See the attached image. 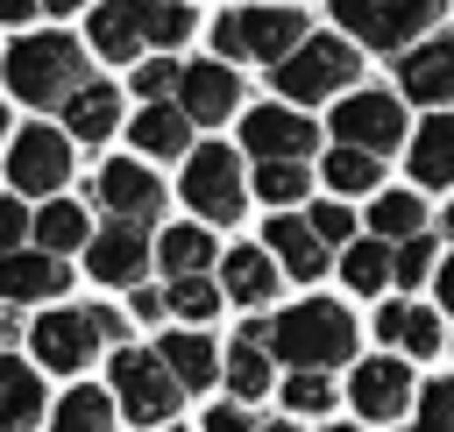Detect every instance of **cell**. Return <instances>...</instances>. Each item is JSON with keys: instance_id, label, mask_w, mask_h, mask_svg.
<instances>
[{"instance_id": "d590c367", "label": "cell", "mask_w": 454, "mask_h": 432, "mask_svg": "<svg viewBox=\"0 0 454 432\" xmlns=\"http://www.w3.org/2000/svg\"><path fill=\"white\" fill-rule=\"evenodd\" d=\"M305 184H312V177H305V163H262V170H255V191H262L270 205L305 198Z\"/></svg>"}, {"instance_id": "c3c4849f", "label": "cell", "mask_w": 454, "mask_h": 432, "mask_svg": "<svg viewBox=\"0 0 454 432\" xmlns=\"http://www.w3.org/2000/svg\"><path fill=\"white\" fill-rule=\"evenodd\" d=\"M43 7H50V14H71V7H85V0H43Z\"/></svg>"}, {"instance_id": "4dcf8cb0", "label": "cell", "mask_w": 454, "mask_h": 432, "mask_svg": "<svg viewBox=\"0 0 454 432\" xmlns=\"http://www.w3.org/2000/svg\"><path fill=\"white\" fill-rule=\"evenodd\" d=\"M50 432H114V397H106V390H71V397H57Z\"/></svg>"}, {"instance_id": "7402d4cb", "label": "cell", "mask_w": 454, "mask_h": 432, "mask_svg": "<svg viewBox=\"0 0 454 432\" xmlns=\"http://www.w3.org/2000/svg\"><path fill=\"white\" fill-rule=\"evenodd\" d=\"M35 241H43L50 255L92 248V220H85V205H78V198H50V205L35 212Z\"/></svg>"}, {"instance_id": "7c38bea8", "label": "cell", "mask_w": 454, "mask_h": 432, "mask_svg": "<svg viewBox=\"0 0 454 432\" xmlns=\"http://www.w3.org/2000/svg\"><path fill=\"white\" fill-rule=\"evenodd\" d=\"M397 92L426 99V106L454 99V35H426V42L397 50Z\"/></svg>"}, {"instance_id": "4316f807", "label": "cell", "mask_w": 454, "mask_h": 432, "mask_svg": "<svg viewBox=\"0 0 454 432\" xmlns=\"http://www.w3.org/2000/svg\"><path fill=\"white\" fill-rule=\"evenodd\" d=\"M411 177L419 184H454V120H426L411 135Z\"/></svg>"}, {"instance_id": "6da1fadb", "label": "cell", "mask_w": 454, "mask_h": 432, "mask_svg": "<svg viewBox=\"0 0 454 432\" xmlns=\"http://www.w3.org/2000/svg\"><path fill=\"white\" fill-rule=\"evenodd\" d=\"M0 71H7V92L28 99V106H64L78 85H92L85 78V50L71 35H21Z\"/></svg>"}, {"instance_id": "11a10c76", "label": "cell", "mask_w": 454, "mask_h": 432, "mask_svg": "<svg viewBox=\"0 0 454 432\" xmlns=\"http://www.w3.org/2000/svg\"><path fill=\"white\" fill-rule=\"evenodd\" d=\"M0 127H7V120H0Z\"/></svg>"}, {"instance_id": "d4e9b609", "label": "cell", "mask_w": 454, "mask_h": 432, "mask_svg": "<svg viewBox=\"0 0 454 432\" xmlns=\"http://www.w3.org/2000/svg\"><path fill=\"white\" fill-rule=\"evenodd\" d=\"M142 42H149V35H142V14H135L128 0H106V7L92 14V50H99V57L121 64V57H135Z\"/></svg>"}, {"instance_id": "4fadbf2b", "label": "cell", "mask_w": 454, "mask_h": 432, "mask_svg": "<svg viewBox=\"0 0 454 432\" xmlns=\"http://www.w3.org/2000/svg\"><path fill=\"white\" fill-rule=\"evenodd\" d=\"M92 198H99L114 220H142V227L163 212V184H156L142 163H106V170L92 177Z\"/></svg>"}, {"instance_id": "7bdbcfd3", "label": "cell", "mask_w": 454, "mask_h": 432, "mask_svg": "<svg viewBox=\"0 0 454 432\" xmlns=\"http://www.w3.org/2000/svg\"><path fill=\"white\" fill-rule=\"evenodd\" d=\"M206 432H262V425H255L248 411H227V404H220V411H206Z\"/></svg>"}, {"instance_id": "7a4b0ae2", "label": "cell", "mask_w": 454, "mask_h": 432, "mask_svg": "<svg viewBox=\"0 0 454 432\" xmlns=\"http://www.w3.org/2000/svg\"><path fill=\"white\" fill-rule=\"evenodd\" d=\"M270 347H277L291 368H326V361L355 354V319H348L333 297H305V305H291V312L270 326Z\"/></svg>"}, {"instance_id": "ee69618b", "label": "cell", "mask_w": 454, "mask_h": 432, "mask_svg": "<svg viewBox=\"0 0 454 432\" xmlns=\"http://www.w3.org/2000/svg\"><path fill=\"white\" fill-rule=\"evenodd\" d=\"M128 312H135V319H149V326H156V319H163V312H170V290H135V305H128Z\"/></svg>"}, {"instance_id": "f35d334b", "label": "cell", "mask_w": 454, "mask_h": 432, "mask_svg": "<svg viewBox=\"0 0 454 432\" xmlns=\"http://www.w3.org/2000/svg\"><path fill=\"white\" fill-rule=\"evenodd\" d=\"M170 78H184V64H170V57H149V64L135 71V92H142V99H163V92H170Z\"/></svg>"}, {"instance_id": "b9f144b4", "label": "cell", "mask_w": 454, "mask_h": 432, "mask_svg": "<svg viewBox=\"0 0 454 432\" xmlns=\"http://www.w3.org/2000/svg\"><path fill=\"white\" fill-rule=\"evenodd\" d=\"M312 227H319V234H326V241H348V234H355V212H348V205H340V198H326V205H319V212H312Z\"/></svg>"}, {"instance_id": "f5cc1de1", "label": "cell", "mask_w": 454, "mask_h": 432, "mask_svg": "<svg viewBox=\"0 0 454 432\" xmlns=\"http://www.w3.org/2000/svg\"><path fill=\"white\" fill-rule=\"evenodd\" d=\"M170 432H177V425H170Z\"/></svg>"}, {"instance_id": "816d5d0a", "label": "cell", "mask_w": 454, "mask_h": 432, "mask_svg": "<svg viewBox=\"0 0 454 432\" xmlns=\"http://www.w3.org/2000/svg\"><path fill=\"white\" fill-rule=\"evenodd\" d=\"M447 227H454V212H447Z\"/></svg>"}, {"instance_id": "e0dca14e", "label": "cell", "mask_w": 454, "mask_h": 432, "mask_svg": "<svg viewBox=\"0 0 454 432\" xmlns=\"http://www.w3.org/2000/svg\"><path fill=\"white\" fill-rule=\"evenodd\" d=\"M234 99H241V85H234V71L227 64H184V78H177V106L192 113V120H227L234 113Z\"/></svg>"}, {"instance_id": "8fae6325", "label": "cell", "mask_w": 454, "mask_h": 432, "mask_svg": "<svg viewBox=\"0 0 454 432\" xmlns=\"http://www.w3.org/2000/svg\"><path fill=\"white\" fill-rule=\"evenodd\" d=\"M241 142H248L262 163H305V149L319 142V127H312L305 113H291V106H255V113L241 120Z\"/></svg>"}, {"instance_id": "db71d44e", "label": "cell", "mask_w": 454, "mask_h": 432, "mask_svg": "<svg viewBox=\"0 0 454 432\" xmlns=\"http://www.w3.org/2000/svg\"><path fill=\"white\" fill-rule=\"evenodd\" d=\"M0 333H7V326H0Z\"/></svg>"}, {"instance_id": "3957f363", "label": "cell", "mask_w": 454, "mask_h": 432, "mask_svg": "<svg viewBox=\"0 0 454 432\" xmlns=\"http://www.w3.org/2000/svg\"><path fill=\"white\" fill-rule=\"evenodd\" d=\"M355 71H362V57H355V42H340V35H305L270 78H277V92L284 99H333L340 85H355Z\"/></svg>"}, {"instance_id": "cb8c5ba5", "label": "cell", "mask_w": 454, "mask_h": 432, "mask_svg": "<svg viewBox=\"0 0 454 432\" xmlns=\"http://www.w3.org/2000/svg\"><path fill=\"white\" fill-rule=\"evenodd\" d=\"M376 333L390 347H404V354H440V319L419 312V305H383L376 312Z\"/></svg>"}, {"instance_id": "5b68a950", "label": "cell", "mask_w": 454, "mask_h": 432, "mask_svg": "<svg viewBox=\"0 0 454 432\" xmlns=\"http://www.w3.org/2000/svg\"><path fill=\"white\" fill-rule=\"evenodd\" d=\"M447 0H333L340 28H355L369 50H411L433 21H440Z\"/></svg>"}, {"instance_id": "277c9868", "label": "cell", "mask_w": 454, "mask_h": 432, "mask_svg": "<svg viewBox=\"0 0 454 432\" xmlns=\"http://www.w3.org/2000/svg\"><path fill=\"white\" fill-rule=\"evenodd\" d=\"M114 361V397H121V418H135V425H163L170 411H177V375H170V361L163 354H142V347H114L106 354Z\"/></svg>"}, {"instance_id": "8992f818", "label": "cell", "mask_w": 454, "mask_h": 432, "mask_svg": "<svg viewBox=\"0 0 454 432\" xmlns=\"http://www.w3.org/2000/svg\"><path fill=\"white\" fill-rule=\"evenodd\" d=\"M298 42H305V14H291V7H248L213 28L220 57H255V64H284Z\"/></svg>"}, {"instance_id": "ac0fdd59", "label": "cell", "mask_w": 454, "mask_h": 432, "mask_svg": "<svg viewBox=\"0 0 454 432\" xmlns=\"http://www.w3.org/2000/svg\"><path fill=\"white\" fill-rule=\"evenodd\" d=\"M262 241H270V255H277L291 276H319V269H326V248H319L326 234H319L312 220H291V212H277V220L262 227Z\"/></svg>"}, {"instance_id": "f6af8a7d", "label": "cell", "mask_w": 454, "mask_h": 432, "mask_svg": "<svg viewBox=\"0 0 454 432\" xmlns=\"http://www.w3.org/2000/svg\"><path fill=\"white\" fill-rule=\"evenodd\" d=\"M92 319H99V333L121 347V312H114V305H92Z\"/></svg>"}, {"instance_id": "60d3db41", "label": "cell", "mask_w": 454, "mask_h": 432, "mask_svg": "<svg viewBox=\"0 0 454 432\" xmlns=\"http://www.w3.org/2000/svg\"><path fill=\"white\" fill-rule=\"evenodd\" d=\"M21 234H35V220L21 212V198H0V255L21 248Z\"/></svg>"}, {"instance_id": "5bb4252c", "label": "cell", "mask_w": 454, "mask_h": 432, "mask_svg": "<svg viewBox=\"0 0 454 432\" xmlns=\"http://www.w3.org/2000/svg\"><path fill=\"white\" fill-rule=\"evenodd\" d=\"M348 397H355V411H362L369 425H390V418L411 404V375H404V361H397V354H376V361H362V368H355Z\"/></svg>"}, {"instance_id": "681fc988", "label": "cell", "mask_w": 454, "mask_h": 432, "mask_svg": "<svg viewBox=\"0 0 454 432\" xmlns=\"http://www.w3.org/2000/svg\"><path fill=\"white\" fill-rule=\"evenodd\" d=\"M262 432H298V425H262Z\"/></svg>"}, {"instance_id": "e575fe53", "label": "cell", "mask_w": 454, "mask_h": 432, "mask_svg": "<svg viewBox=\"0 0 454 432\" xmlns=\"http://www.w3.org/2000/svg\"><path fill=\"white\" fill-rule=\"evenodd\" d=\"M170 312L192 319V326H206V319L220 312V290H213L206 276H170Z\"/></svg>"}, {"instance_id": "ba28073f", "label": "cell", "mask_w": 454, "mask_h": 432, "mask_svg": "<svg viewBox=\"0 0 454 432\" xmlns=\"http://www.w3.org/2000/svg\"><path fill=\"white\" fill-rule=\"evenodd\" d=\"M99 340H106V333H99L92 305H85V312H64V305H57V312H43V319L28 326L35 361H43V368H64V375H71V368H85V361L99 354Z\"/></svg>"}, {"instance_id": "52a82bcc", "label": "cell", "mask_w": 454, "mask_h": 432, "mask_svg": "<svg viewBox=\"0 0 454 432\" xmlns=\"http://www.w3.org/2000/svg\"><path fill=\"white\" fill-rule=\"evenodd\" d=\"M184 205L192 212H206V220H241V205H248V184H241V163H234V149L227 142H213V149H192L184 156Z\"/></svg>"}, {"instance_id": "836d02e7", "label": "cell", "mask_w": 454, "mask_h": 432, "mask_svg": "<svg viewBox=\"0 0 454 432\" xmlns=\"http://www.w3.org/2000/svg\"><path fill=\"white\" fill-rule=\"evenodd\" d=\"M369 220H376V234H390V241H411V234L426 227V205H419L411 191H383Z\"/></svg>"}, {"instance_id": "2e32d148", "label": "cell", "mask_w": 454, "mask_h": 432, "mask_svg": "<svg viewBox=\"0 0 454 432\" xmlns=\"http://www.w3.org/2000/svg\"><path fill=\"white\" fill-rule=\"evenodd\" d=\"M85 262H92V276H99V283H142V269H149V241H142V220H114L106 234H92Z\"/></svg>"}, {"instance_id": "d6986e66", "label": "cell", "mask_w": 454, "mask_h": 432, "mask_svg": "<svg viewBox=\"0 0 454 432\" xmlns=\"http://www.w3.org/2000/svg\"><path fill=\"white\" fill-rule=\"evenodd\" d=\"M135 149L142 156H192V113L184 106H163V99H149L142 113H135Z\"/></svg>"}, {"instance_id": "ab89813d", "label": "cell", "mask_w": 454, "mask_h": 432, "mask_svg": "<svg viewBox=\"0 0 454 432\" xmlns=\"http://www.w3.org/2000/svg\"><path fill=\"white\" fill-rule=\"evenodd\" d=\"M433 269V241L426 234H411V241H397V283H419Z\"/></svg>"}, {"instance_id": "bcb514c9", "label": "cell", "mask_w": 454, "mask_h": 432, "mask_svg": "<svg viewBox=\"0 0 454 432\" xmlns=\"http://www.w3.org/2000/svg\"><path fill=\"white\" fill-rule=\"evenodd\" d=\"M35 7H43V0H0V21H28Z\"/></svg>"}, {"instance_id": "ffe728a7", "label": "cell", "mask_w": 454, "mask_h": 432, "mask_svg": "<svg viewBox=\"0 0 454 432\" xmlns=\"http://www.w3.org/2000/svg\"><path fill=\"white\" fill-rule=\"evenodd\" d=\"M35 418H43V382H35V368L14 361V354H0V432H28Z\"/></svg>"}, {"instance_id": "1f68e13d", "label": "cell", "mask_w": 454, "mask_h": 432, "mask_svg": "<svg viewBox=\"0 0 454 432\" xmlns=\"http://www.w3.org/2000/svg\"><path fill=\"white\" fill-rule=\"evenodd\" d=\"M128 7L142 14V35H149V42H163V50L192 35V7H184V0H128Z\"/></svg>"}, {"instance_id": "9a60e30c", "label": "cell", "mask_w": 454, "mask_h": 432, "mask_svg": "<svg viewBox=\"0 0 454 432\" xmlns=\"http://www.w3.org/2000/svg\"><path fill=\"white\" fill-rule=\"evenodd\" d=\"M64 283H71V269L50 248H7L0 255V297L35 305V297H64Z\"/></svg>"}, {"instance_id": "44dd1931", "label": "cell", "mask_w": 454, "mask_h": 432, "mask_svg": "<svg viewBox=\"0 0 454 432\" xmlns=\"http://www.w3.org/2000/svg\"><path fill=\"white\" fill-rule=\"evenodd\" d=\"M64 127L78 135V142H106L114 127H121V99H114V85H78L71 99H64Z\"/></svg>"}, {"instance_id": "83f0119b", "label": "cell", "mask_w": 454, "mask_h": 432, "mask_svg": "<svg viewBox=\"0 0 454 432\" xmlns=\"http://www.w3.org/2000/svg\"><path fill=\"white\" fill-rule=\"evenodd\" d=\"M262 340H270V333L248 326V333L227 347V390H234V397H262V390H270V354H262Z\"/></svg>"}, {"instance_id": "8d00e7d4", "label": "cell", "mask_w": 454, "mask_h": 432, "mask_svg": "<svg viewBox=\"0 0 454 432\" xmlns=\"http://www.w3.org/2000/svg\"><path fill=\"white\" fill-rule=\"evenodd\" d=\"M419 432H454V375L419 390Z\"/></svg>"}, {"instance_id": "484cf974", "label": "cell", "mask_w": 454, "mask_h": 432, "mask_svg": "<svg viewBox=\"0 0 454 432\" xmlns=\"http://www.w3.org/2000/svg\"><path fill=\"white\" fill-rule=\"evenodd\" d=\"M156 354L170 361V375H177L184 390H206V382L220 375V354H213V340H206V333H170Z\"/></svg>"}, {"instance_id": "f1b7e54d", "label": "cell", "mask_w": 454, "mask_h": 432, "mask_svg": "<svg viewBox=\"0 0 454 432\" xmlns=\"http://www.w3.org/2000/svg\"><path fill=\"white\" fill-rule=\"evenodd\" d=\"M156 255H163L170 276H206V269H213V234H206V227H170V234L156 241Z\"/></svg>"}, {"instance_id": "f907efd6", "label": "cell", "mask_w": 454, "mask_h": 432, "mask_svg": "<svg viewBox=\"0 0 454 432\" xmlns=\"http://www.w3.org/2000/svg\"><path fill=\"white\" fill-rule=\"evenodd\" d=\"M326 432H362V425H326Z\"/></svg>"}, {"instance_id": "7dc6e473", "label": "cell", "mask_w": 454, "mask_h": 432, "mask_svg": "<svg viewBox=\"0 0 454 432\" xmlns=\"http://www.w3.org/2000/svg\"><path fill=\"white\" fill-rule=\"evenodd\" d=\"M440 305H447V312H454V262H447V269H440Z\"/></svg>"}, {"instance_id": "603a6c76", "label": "cell", "mask_w": 454, "mask_h": 432, "mask_svg": "<svg viewBox=\"0 0 454 432\" xmlns=\"http://www.w3.org/2000/svg\"><path fill=\"white\" fill-rule=\"evenodd\" d=\"M220 290H227L234 305H262V297L277 290V269H270V255H262V248H234V255L220 262Z\"/></svg>"}, {"instance_id": "f546056e", "label": "cell", "mask_w": 454, "mask_h": 432, "mask_svg": "<svg viewBox=\"0 0 454 432\" xmlns=\"http://www.w3.org/2000/svg\"><path fill=\"white\" fill-rule=\"evenodd\" d=\"M340 276H348V290L369 297V290H383V283L397 276V248H390V241H355L348 262H340Z\"/></svg>"}, {"instance_id": "74e56055", "label": "cell", "mask_w": 454, "mask_h": 432, "mask_svg": "<svg viewBox=\"0 0 454 432\" xmlns=\"http://www.w3.org/2000/svg\"><path fill=\"white\" fill-rule=\"evenodd\" d=\"M333 404V382L319 375V368H298L291 382H284V411H326Z\"/></svg>"}, {"instance_id": "d6a6232c", "label": "cell", "mask_w": 454, "mask_h": 432, "mask_svg": "<svg viewBox=\"0 0 454 432\" xmlns=\"http://www.w3.org/2000/svg\"><path fill=\"white\" fill-rule=\"evenodd\" d=\"M326 184L348 198V191H369L376 184V156L369 149H348V142H333V156H326Z\"/></svg>"}, {"instance_id": "9c48e42d", "label": "cell", "mask_w": 454, "mask_h": 432, "mask_svg": "<svg viewBox=\"0 0 454 432\" xmlns=\"http://www.w3.org/2000/svg\"><path fill=\"white\" fill-rule=\"evenodd\" d=\"M397 127H404V113H397V99H390V92H348V99H340V113H333V142L369 149V156L397 149Z\"/></svg>"}, {"instance_id": "30bf717a", "label": "cell", "mask_w": 454, "mask_h": 432, "mask_svg": "<svg viewBox=\"0 0 454 432\" xmlns=\"http://www.w3.org/2000/svg\"><path fill=\"white\" fill-rule=\"evenodd\" d=\"M7 177H14L21 191H57V184L71 177V142H64L57 127H21L14 149H7Z\"/></svg>"}]
</instances>
